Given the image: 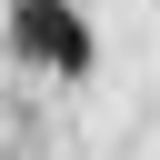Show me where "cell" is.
<instances>
[{
  "instance_id": "1",
  "label": "cell",
  "mask_w": 160,
  "mask_h": 160,
  "mask_svg": "<svg viewBox=\"0 0 160 160\" xmlns=\"http://www.w3.org/2000/svg\"><path fill=\"white\" fill-rule=\"evenodd\" d=\"M10 50L40 60V70H60V80L90 70V30H80L70 0H10Z\"/></svg>"
}]
</instances>
